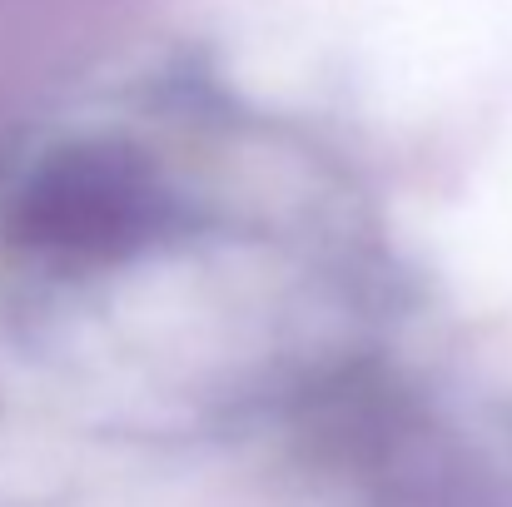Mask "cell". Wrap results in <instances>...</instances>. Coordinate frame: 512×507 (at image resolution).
<instances>
[{
	"label": "cell",
	"instance_id": "obj_2",
	"mask_svg": "<svg viewBox=\"0 0 512 507\" xmlns=\"http://www.w3.org/2000/svg\"><path fill=\"white\" fill-rule=\"evenodd\" d=\"M189 209L165 169L120 140L45 155L10 199V244L60 274H110L184 239Z\"/></svg>",
	"mask_w": 512,
	"mask_h": 507
},
{
	"label": "cell",
	"instance_id": "obj_1",
	"mask_svg": "<svg viewBox=\"0 0 512 507\" xmlns=\"http://www.w3.org/2000/svg\"><path fill=\"white\" fill-rule=\"evenodd\" d=\"M348 507H512V403L343 383L319 418Z\"/></svg>",
	"mask_w": 512,
	"mask_h": 507
}]
</instances>
